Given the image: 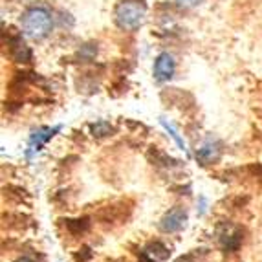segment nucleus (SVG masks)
I'll use <instances>...</instances> for the list:
<instances>
[{
	"label": "nucleus",
	"mask_w": 262,
	"mask_h": 262,
	"mask_svg": "<svg viewBox=\"0 0 262 262\" xmlns=\"http://www.w3.org/2000/svg\"><path fill=\"white\" fill-rule=\"evenodd\" d=\"M169 257V249L162 242H152L141 251V258L145 262H162Z\"/></svg>",
	"instance_id": "obj_6"
},
{
	"label": "nucleus",
	"mask_w": 262,
	"mask_h": 262,
	"mask_svg": "<svg viewBox=\"0 0 262 262\" xmlns=\"http://www.w3.org/2000/svg\"><path fill=\"white\" fill-rule=\"evenodd\" d=\"M13 55H15V59H17L18 62H26L28 59H30V50H28L22 42H15Z\"/></svg>",
	"instance_id": "obj_9"
},
{
	"label": "nucleus",
	"mask_w": 262,
	"mask_h": 262,
	"mask_svg": "<svg viewBox=\"0 0 262 262\" xmlns=\"http://www.w3.org/2000/svg\"><path fill=\"white\" fill-rule=\"evenodd\" d=\"M92 130H94V134H97V136H106V134H110V130H112V127H110L108 123L99 121V123H96V125H94Z\"/></svg>",
	"instance_id": "obj_11"
},
{
	"label": "nucleus",
	"mask_w": 262,
	"mask_h": 262,
	"mask_svg": "<svg viewBox=\"0 0 262 262\" xmlns=\"http://www.w3.org/2000/svg\"><path fill=\"white\" fill-rule=\"evenodd\" d=\"M242 242V231L233 224H222L219 227V244L226 251H236Z\"/></svg>",
	"instance_id": "obj_3"
},
{
	"label": "nucleus",
	"mask_w": 262,
	"mask_h": 262,
	"mask_svg": "<svg viewBox=\"0 0 262 262\" xmlns=\"http://www.w3.org/2000/svg\"><path fill=\"white\" fill-rule=\"evenodd\" d=\"M180 6H184V8H194L202 2V0H176Z\"/></svg>",
	"instance_id": "obj_12"
},
{
	"label": "nucleus",
	"mask_w": 262,
	"mask_h": 262,
	"mask_svg": "<svg viewBox=\"0 0 262 262\" xmlns=\"http://www.w3.org/2000/svg\"><path fill=\"white\" fill-rule=\"evenodd\" d=\"M176 70V62L169 53H160L154 62V77L158 81H169Z\"/></svg>",
	"instance_id": "obj_5"
},
{
	"label": "nucleus",
	"mask_w": 262,
	"mask_h": 262,
	"mask_svg": "<svg viewBox=\"0 0 262 262\" xmlns=\"http://www.w3.org/2000/svg\"><path fill=\"white\" fill-rule=\"evenodd\" d=\"M185 222H187V213L182 207H172L169 213H165V216L160 222V227L165 233H176L185 226Z\"/></svg>",
	"instance_id": "obj_4"
},
{
	"label": "nucleus",
	"mask_w": 262,
	"mask_h": 262,
	"mask_svg": "<svg viewBox=\"0 0 262 262\" xmlns=\"http://www.w3.org/2000/svg\"><path fill=\"white\" fill-rule=\"evenodd\" d=\"M194 257H196V255L192 253V255H187V257H182L180 260H176V262H196V260H194Z\"/></svg>",
	"instance_id": "obj_13"
},
{
	"label": "nucleus",
	"mask_w": 262,
	"mask_h": 262,
	"mask_svg": "<svg viewBox=\"0 0 262 262\" xmlns=\"http://www.w3.org/2000/svg\"><path fill=\"white\" fill-rule=\"evenodd\" d=\"M53 132L55 130H52V128H40V130H37L35 134L31 136V147H37V149H39L40 145L46 143V141L52 138Z\"/></svg>",
	"instance_id": "obj_8"
},
{
	"label": "nucleus",
	"mask_w": 262,
	"mask_h": 262,
	"mask_svg": "<svg viewBox=\"0 0 262 262\" xmlns=\"http://www.w3.org/2000/svg\"><path fill=\"white\" fill-rule=\"evenodd\" d=\"M15 262H33L31 258H28V257H20V258H17Z\"/></svg>",
	"instance_id": "obj_14"
},
{
	"label": "nucleus",
	"mask_w": 262,
	"mask_h": 262,
	"mask_svg": "<svg viewBox=\"0 0 262 262\" xmlns=\"http://www.w3.org/2000/svg\"><path fill=\"white\" fill-rule=\"evenodd\" d=\"M145 13H147V8L143 2L125 0L116 9V24L125 31H134L143 24Z\"/></svg>",
	"instance_id": "obj_2"
},
{
	"label": "nucleus",
	"mask_w": 262,
	"mask_h": 262,
	"mask_svg": "<svg viewBox=\"0 0 262 262\" xmlns=\"http://www.w3.org/2000/svg\"><path fill=\"white\" fill-rule=\"evenodd\" d=\"M52 15L46 8H40V6H35V8H30L22 17V30L26 33V37L33 40H40L48 35L52 31Z\"/></svg>",
	"instance_id": "obj_1"
},
{
	"label": "nucleus",
	"mask_w": 262,
	"mask_h": 262,
	"mask_svg": "<svg viewBox=\"0 0 262 262\" xmlns=\"http://www.w3.org/2000/svg\"><path fill=\"white\" fill-rule=\"evenodd\" d=\"M219 156H220V149L213 143H206L202 149H198V152H196V158L204 165H209V163L216 162Z\"/></svg>",
	"instance_id": "obj_7"
},
{
	"label": "nucleus",
	"mask_w": 262,
	"mask_h": 262,
	"mask_svg": "<svg viewBox=\"0 0 262 262\" xmlns=\"http://www.w3.org/2000/svg\"><path fill=\"white\" fill-rule=\"evenodd\" d=\"M66 226H68V229L74 233H83L88 229V219H83V220H68L66 222Z\"/></svg>",
	"instance_id": "obj_10"
}]
</instances>
